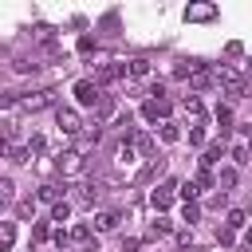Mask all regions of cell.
Returning a JSON list of instances; mask_svg holds the SVG:
<instances>
[{"label":"cell","instance_id":"cell-1","mask_svg":"<svg viewBox=\"0 0 252 252\" xmlns=\"http://www.w3.org/2000/svg\"><path fill=\"white\" fill-rule=\"evenodd\" d=\"M209 87H220V71H213L209 63H193V71H189V94H197V91H209Z\"/></svg>","mask_w":252,"mask_h":252},{"label":"cell","instance_id":"cell-2","mask_svg":"<svg viewBox=\"0 0 252 252\" xmlns=\"http://www.w3.org/2000/svg\"><path fill=\"white\" fill-rule=\"evenodd\" d=\"M177 193H181V185H177L173 177H165V181H158V185L150 189V205H154L158 213H165V209L177 201Z\"/></svg>","mask_w":252,"mask_h":252},{"label":"cell","instance_id":"cell-3","mask_svg":"<svg viewBox=\"0 0 252 252\" xmlns=\"http://www.w3.org/2000/svg\"><path fill=\"white\" fill-rule=\"evenodd\" d=\"M55 122H59V130H63L67 138H79V134H83V118H79V110H71V106H59V110H55Z\"/></svg>","mask_w":252,"mask_h":252},{"label":"cell","instance_id":"cell-4","mask_svg":"<svg viewBox=\"0 0 252 252\" xmlns=\"http://www.w3.org/2000/svg\"><path fill=\"white\" fill-rule=\"evenodd\" d=\"M55 165H59V173H63V177H79L87 161H83V150H75V146H71V150H63V154H59V161H55Z\"/></svg>","mask_w":252,"mask_h":252},{"label":"cell","instance_id":"cell-5","mask_svg":"<svg viewBox=\"0 0 252 252\" xmlns=\"http://www.w3.org/2000/svg\"><path fill=\"white\" fill-rule=\"evenodd\" d=\"M220 87H224V94H228V102H236V98H244V79L232 71V67H220Z\"/></svg>","mask_w":252,"mask_h":252},{"label":"cell","instance_id":"cell-6","mask_svg":"<svg viewBox=\"0 0 252 252\" xmlns=\"http://www.w3.org/2000/svg\"><path fill=\"white\" fill-rule=\"evenodd\" d=\"M75 98H79L83 106H98V98H102V87H98L94 79H79V83H75Z\"/></svg>","mask_w":252,"mask_h":252},{"label":"cell","instance_id":"cell-7","mask_svg":"<svg viewBox=\"0 0 252 252\" xmlns=\"http://www.w3.org/2000/svg\"><path fill=\"white\" fill-rule=\"evenodd\" d=\"M142 118L146 122H169V98H146L142 102Z\"/></svg>","mask_w":252,"mask_h":252},{"label":"cell","instance_id":"cell-8","mask_svg":"<svg viewBox=\"0 0 252 252\" xmlns=\"http://www.w3.org/2000/svg\"><path fill=\"white\" fill-rule=\"evenodd\" d=\"M16 102H20V110L35 114V110H43V106L55 102V91H35V94H24V98H16Z\"/></svg>","mask_w":252,"mask_h":252},{"label":"cell","instance_id":"cell-9","mask_svg":"<svg viewBox=\"0 0 252 252\" xmlns=\"http://www.w3.org/2000/svg\"><path fill=\"white\" fill-rule=\"evenodd\" d=\"M181 114H185L189 130L201 126V122H205V106H201V98H197V94H185V98H181Z\"/></svg>","mask_w":252,"mask_h":252},{"label":"cell","instance_id":"cell-10","mask_svg":"<svg viewBox=\"0 0 252 252\" xmlns=\"http://www.w3.org/2000/svg\"><path fill=\"white\" fill-rule=\"evenodd\" d=\"M91 224H94V232H114L118 228V213L114 209H102V213H94Z\"/></svg>","mask_w":252,"mask_h":252},{"label":"cell","instance_id":"cell-11","mask_svg":"<svg viewBox=\"0 0 252 252\" xmlns=\"http://www.w3.org/2000/svg\"><path fill=\"white\" fill-rule=\"evenodd\" d=\"M228 158H232V165H248V161H252V150H248V142H244V138H236V142L228 146Z\"/></svg>","mask_w":252,"mask_h":252},{"label":"cell","instance_id":"cell-12","mask_svg":"<svg viewBox=\"0 0 252 252\" xmlns=\"http://www.w3.org/2000/svg\"><path fill=\"white\" fill-rule=\"evenodd\" d=\"M35 201H39V205H51V209H55V205L63 201V197H59V185H39V189H35Z\"/></svg>","mask_w":252,"mask_h":252},{"label":"cell","instance_id":"cell-13","mask_svg":"<svg viewBox=\"0 0 252 252\" xmlns=\"http://www.w3.org/2000/svg\"><path fill=\"white\" fill-rule=\"evenodd\" d=\"M213 16H217L213 4H189L185 8V20H213Z\"/></svg>","mask_w":252,"mask_h":252},{"label":"cell","instance_id":"cell-14","mask_svg":"<svg viewBox=\"0 0 252 252\" xmlns=\"http://www.w3.org/2000/svg\"><path fill=\"white\" fill-rule=\"evenodd\" d=\"M126 75H130V79H146V75H150V59H146V55L130 59V63H126Z\"/></svg>","mask_w":252,"mask_h":252},{"label":"cell","instance_id":"cell-15","mask_svg":"<svg viewBox=\"0 0 252 252\" xmlns=\"http://www.w3.org/2000/svg\"><path fill=\"white\" fill-rule=\"evenodd\" d=\"M114 110H118V106H114V98H110V94H102V98H98V106H94V122L114 118Z\"/></svg>","mask_w":252,"mask_h":252},{"label":"cell","instance_id":"cell-16","mask_svg":"<svg viewBox=\"0 0 252 252\" xmlns=\"http://www.w3.org/2000/svg\"><path fill=\"white\" fill-rule=\"evenodd\" d=\"M220 154H224V146H220V142H213V146L201 154V169H213V165L220 161Z\"/></svg>","mask_w":252,"mask_h":252},{"label":"cell","instance_id":"cell-17","mask_svg":"<svg viewBox=\"0 0 252 252\" xmlns=\"http://www.w3.org/2000/svg\"><path fill=\"white\" fill-rule=\"evenodd\" d=\"M12 244H16V224L12 220H0V248L12 252Z\"/></svg>","mask_w":252,"mask_h":252},{"label":"cell","instance_id":"cell-18","mask_svg":"<svg viewBox=\"0 0 252 252\" xmlns=\"http://www.w3.org/2000/svg\"><path fill=\"white\" fill-rule=\"evenodd\" d=\"M232 185H236V165H224V169H220V177H217V189H220V193H228Z\"/></svg>","mask_w":252,"mask_h":252},{"label":"cell","instance_id":"cell-19","mask_svg":"<svg viewBox=\"0 0 252 252\" xmlns=\"http://www.w3.org/2000/svg\"><path fill=\"white\" fill-rule=\"evenodd\" d=\"M224 224L236 232V228H244V224H248V213H244V209H228V213H224Z\"/></svg>","mask_w":252,"mask_h":252},{"label":"cell","instance_id":"cell-20","mask_svg":"<svg viewBox=\"0 0 252 252\" xmlns=\"http://www.w3.org/2000/svg\"><path fill=\"white\" fill-rule=\"evenodd\" d=\"M91 228H94V224H75V228H67V232H71V244H87V248H91Z\"/></svg>","mask_w":252,"mask_h":252},{"label":"cell","instance_id":"cell-21","mask_svg":"<svg viewBox=\"0 0 252 252\" xmlns=\"http://www.w3.org/2000/svg\"><path fill=\"white\" fill-rule=\"evenodd\" d=\"M28 154H32V158H43V154H47V138H43V134H32V138H28Z\"/></svg>","mask_w":252,"mask_h":252},{"label":"cell","instance_id":"cell-22","mask_svg":"<svg viewBox=\"0 0 252 252\" xmlns=\"http://www.w3.org/2000/svg\"><path fill=\"white\" fill-rule=\"evenodd\" d=\"M193 185L205 193V189H217V177H213L209 169H197V173H193Z\"/></svg>","mask_w":252,"mask_h":252},{"label":"cell","instance_id":"cell-23","mask_svg":"<svg viewBox=\"0 0 252 252\" xmlns=\"http://www.w3.org/2000/svg\"><path fill=\"white\" fill-rule=\"evenodd\" d=\"M98 197H102V189H98V185H91V181H87V185H79V201H83V205H94Z\"/></svg>","mask_w":252,"mask_h":252},{"label":"cell","instance_id":"cell-24","mask_svg":"<svg viewBox=\"0 0 252 252\" xmlns=\"http://www.w3.org/2000/svg\"><path fill=\"white\" fill-rule=\"evenodd\" d=\"M217 126H220V134L232 130V106H217Z\"/></svg>","mask_w":252,"mask_h":252},{"label":"cell","instance_id":"cell-25","mask_svg":"<svg viewBox=\"0 0 252 252\" xmlns=\"http://www.w3.org/2000/svg\"><path fill=\"white\" fill-rule=\"evenodd\" d=\"M161 169H165V158H161V154H158V158H150V165H146V169H142V181H150V177H158V173H161Z\"/></svg>","mask_w":252,"mask_h":252},{"label":"cell","instance_id":"cell-26","mask_svg":"<svg viewBox=\"0 0 252 252\" xmlns=\"http://www.w3.org/2000/svg\"><path fill=\"white\" fill-rule=\"evenodd\" d=\"M197 217H201V205H197V201H185V209H181V220L193 228V224H197Z\"/></svg>","mask_w":252,"mask_h":252},{"label":"cell","instance_id":"cell-27","mask_svg":"<svg viewBox=\"0 0 252 252\" xmlns=\"http://www.w3.org/2000/svg\"><path fill=\"white\" fill-rule=\"evenodd\" d=\"M51 236H55V228H51L47 220H35V224H32V240H51Z\"/></svg>","mask_w":252,"mask_h":252},{"label":"cell","instance_id":"cell-28","mask_svg":"<svg viewBox=\"0 0 252 252\" xmlns=\"http://www.w3.org/2000/svg\"><path fill=\"white\" fill-rule=\"evenodd\" d=\"M158 138H161V142H177V138H181V130H177V122H161V130H158Z\"/></svg>","mask_w":252,"mask_h":252},{"label":"cell","instance_id":"cell-29","mask_svg":"<svg viewBox=\"0 0 252 252\" xmlns=\"http://www.w3.org/2000/svg\"><path fill=\"white\" fill-rule=\"evenodd\" d=\"M28 158H32V154H28V146L20 150V146H12V142H8V161H16V165H24Z\"/></svg>","mask_w":252,"mask_h":252},{"label":"cell","instance_id":"cell-30","mask_svg":"<svg viewBox=\"0 0 252 252\" xmlns=\"http://www.w3.org/2000/svg\"><path fill=\"white\" fill-rule=\"evenodd\" d=\"M67 217H71V205H67V201H59V205L51 209V220H55V224L63 228V220H67Z\"/></svg>","mask_w":252,"mask_h":252},{"label":"cell","instance_id":"cell-31","mask_svg":"<svg viewBox=\"0 0 252 252\" xmlns=\"http://www.w3.org/2000/svg\"><path fill=\"white\" fill-rule=\"evenodd\" d=\"M165 232H173V224H169L165 217H158V220H150V236H165Z\"/></svg>","mask_w":252,"mask_h":252},{"label":"cell","instance_id":"cell-32","mask_svg":"<svg viewBox=\"0 0 252 252\" xmlns=\"http://www.w3.org/2000/svg\"><path fill=\"white\" fill-rule=\"evenodd\" d=\"M35 205H39V201H35V197H28V201H20V205H16V213H20V217H35Z\"/></svg>","mask_w":252,"mask_h":252},{"label":"cell","instance_id":"cell-33","mask_svg":"<svg viewBox=\"0 0 252 252\" xmlns=\"http://www.w3.org/2000/svg\"><path fill=\"white\" fill-rule=\"evenodd\" d=\"M0 197H4V201H12V197H16V185H12V177H0Z\"/></svg>","mask_w":252,"mask_h":252},{"label":"cell","instance_id":"cell-34","mask_svg":"<svg viewBox=\"0 0 252 252\" xmlns=\"http://www.w3.org/2000/svg\"><path fill=\"white\" fill-rule=\"evenodd\" d=\"M35 39L39 43H51V24H35Z\"/></svg>","mask_w":252,"mask_h":252},{"label":"cell","instance_id":"cell-35","mask_svg":"<svg viewBox=\"0 0 252 252\" xmlns=\"http://www.w3.org/2000/svg\"><path fill=\"white\" fill-rule=\"evenodd\" d=\"M79 51L91 55V51H94V35H79Z\"/></svg>","mask_w":252,"mask_h":252},{"label":"cell","instance_id":"cell-36","mask_svg":"<svg viewBox=\"0 0 252 252\" xmlns=\"http://www.w3.org/2000/svg\"><path fill=\"white\" fill-rule=\"evenodd\" d=\"M201 142H205V130L193 126V130H189V146H201Z\"/></svg>","mask_w":252,"mask_h":252},{"label":"cell","instance_id":"cell-37","mask_svg":"<svg viewBox=\"0 0 252 252\" xmlns=\"http://www.w3.org/2000/svg\"><path fill=\"white\" fill-rule=\"evenodd\" d=\"M217 240H220V244H232V228L220 224V228H217Z\"/></svg>","mask_w":252,"mask_h":252},{"label":"cell","instance_id":"cell-38","mask_svg":"<svg viewBox=\"0 0 252 252\" xmlns=\"http://www.w3.org/2000/svg\"><path fill=\"white\" fill-rule=\"evenodd\" d=\"M138 248H142L138 236H126V240H122V252H138Z\"/></svg>","mask_w":252,"mask_h":252},{"label":"cell","instance_id":"cell-39","mask_svg":"<svg viewBox=\"0 0 252 252\" xmlns=\"http://www.w3.org/2000/svg\"><path fill=\"white\" fill-rule=\"evenodd\" d=\"M244 248L252 252V228H244Z\"/></svg>","mask_w":252,"mask_h":252},{"label":"cell","instance_id":"cell-40","mask_svg":"<svg viewBox=\"0 0 252 252\" xmlns=\"http://www.w3.org/2000/svg\"><path fill=\"white\" fill-rule=\"evenodd\" d=\"M240 138H244V142H248V150H252V130H244V134H240Z\"/></svg>","mask_w":252,"mask_h":252},{"label":"cell","instance_id":"cell-41","mask_svg":"<svg viewBox=\"0 0 252 252\" xmlns=\"http://www.w3.org/2000/svg\"><path fill=\"white\" fill-rule=\"evenodd\" d=\"M189 252H201V248H189Z\"/></svg>","mask_w":252,"mask_h":252}]
</instances>
